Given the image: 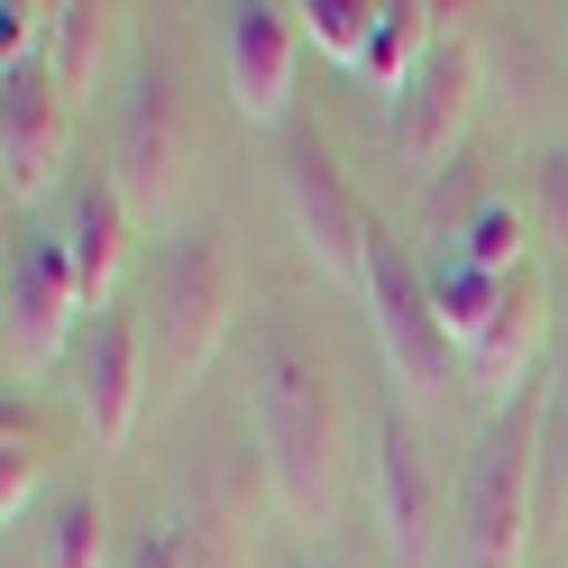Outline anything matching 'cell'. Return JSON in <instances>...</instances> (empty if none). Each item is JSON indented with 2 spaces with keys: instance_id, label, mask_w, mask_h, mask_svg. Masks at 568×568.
I'll list each match as a JSON object with an SVG mask.
<instances>
[{
  "instance_id": "6da1fadb",
  "label": "cell",
  "mask_w": 568,
  "mask_h": 568,
  "mask_svg": "<svg viewBox=\"0 0 568 568\" xmlns=\"http://www.w3.org/2000/svg\"><path fill=\"white\" fill-rule=\"evenodd\" d=\"M257 458H266V495L284 514L331 505V385L284 339L257 348Z\"/></svg>"
},
{
  "instance_id": "7a4b0ae2",
  "label": "cell",
  "mask_w": 568,
  "mask_h": 568,
  "mask_svg": "<svg viewBox=\"0 0 568 568\" xmlns=\"http://www.w3.org/2000/svg\"><path fill=\"white\" fill-rule=\"evenodd\" d=\"M230 303H239V284H230L221 230H184L165 247V266H156V294H148V339H156V376L165 385H193L221 358Z\"/></svg>"
},
{
  "instance_id": "3957f363",
  "label": "cell",
  "mask_w": 568,
  "mask_h": 568,
  "mask_svg": "<svg viewBox=\"0 0 568 568\" xmlns=\"http://www.w3.org/2000/svg\"><path fill=\"white\" fill-rule=\"evenodd\" d=\"M184 174H193V129H184V101H174V74L138 64V83L120 101V138H111V193L129 202V221H165L184 202Z\"/></svg>"
},
{
  "instance_id": "277c9868",
  "label": "cell",
  "mask_w": 568,
  "mask_h": 568,
  "mask_svg": "<svg viewBox=\"0 0 568 568\" xmlns=\"http://www.w3.org/2000/svg\"><path fill=\"white\" fill-rule=\"evenodd\" d=\"M92 303L74 284V257H64V239L47 230H19L10 239V266H0V339H10V367H47L64 348L83 339Z\"/></svg>"
},
{
  "instance_id": "5b68a950",
  "label": "cell",
  "mask_w": 568,
  "mask_h": 568,
  "mask_svg": "<svg viewBox=\"0 0 568 568\" xmlns=\"http://www.w3.org/2000/svg\"><path fill=\"white\" fill-rule=\"evenodd\" d=\"M367 312H376V348H385V367H395L413 395H440V385L458 376V339L440 331V312L432 294H422V266L404 257L395 239H367Z\"/></svg>"
},
{
  "instance_id": "8992f818",
  "label": "cell",
  "mask_w": 568,
  "mask_h": 568,
  "mask_svg": "<svg viewBox=\"0 0 568 568\" xmlns=\"http://www.w3.org/2000/svg\"><path fill=\"white\" fill-rule=\"evenodd\" d=\"M468 559L477 568H523L531 559V404H505V413H495V432L477 440Z\"/></svg>"
},
{
  "instance_id": "52a82bcc",
  "label": "cell",
  "mask_w": 568,
  "mask_h": 568,
  "mask_svg": "<svg viewBox=\"0 0 568 568\" xmlns=\"http://www.w3.org/2000/svg\"><path fill=\"white\" fill-rule=\"evenodd\" d=\"M284 221H294V239H303V257L322 266V275H367V221H358V193H348V174H339V156L322 148V138H294L284 148Z\"/></svg>"
},
{
  "instance_id": "ba28073f",
  "label": "cell",
  "mask_w": 568,
  "mask_h": 568,
  "mask_svg": "<svg viewBox=\"0 0 568 568\" xmlns=\"http://www.w3.org/2000/svg\"><path fill=\"white\" fill-rule=\"evenodd\" d=\"M294 55H303V19L294 10L247 0V10L221 19V83L239 101V120H284L294 111Z\"/></svg>"
},
{
  "instance_id": "9c48e42d",
  "label": "cell",
  "mask_w": 568,
  "mask_h": 568,
  "mask_svg": "<svg viewBox=\"0 0 568 568\" xmlns=\"http://www.w3.org/2000/svg\"><path fill=\"white\" fill-rule=\"evenodd\" d=\"M367 495H376V531H385V568H432V541H440V495H432V468L404 422L376 432V468H367Z\"/></svg>"
},
{
  "instance_id": "30bf717a",
  "label": "cell",
  "mask_w": 568,
  "mask_h": 568,
  "mask_svg": "<svg viewBox=\"0 0 568 568\" xmlns=\"http://www.w3.org/2000/svg\"><path fill=\"white\" fill-rule=\"evenodd\" d=\"M55 174H64V92L47 64H28L0 101V184H10V202H38Z\"/></svg>"
},
{
  "instance_id": "8fae6325",
  "label": "cell",
  "mask_w": 568,
  "mask_h": 568,
  "mask_svg": "<svg viewBox=\"0 0 568 568\" xmlns=\"http://www.w3.org/2000/svg\"><path fill=\"white\" fill-rule=\"evenodd\" d=\"M74 413H83V432L101 449L129 440V422H138V322H120V312H92L83 322V339H74Z\"/></svg>"
},
{
  "instance_id": "7c38bea8",
  "label": "cell",
  "mask_w": 568,
  "mask_h": 568,
  "mask_svg": "<svg viewBox=\"0 0 568 568\" xmlns=\"http://www.w3.org/2000/svg\"><path fill=\"white\" fill-rule=\"evenodd\" d=\"M468 111H477V55L440 38L432 55H422V74L395 92V148H404L413 165H432V156H449V148H458Z\"/></svg>"
},
{
  "instance_id": "4fadbf2b",
  "label": "cell",
  "mask_w": 568,
  "mask_h": 568,
  "mask_svg": "<svg viewBox=\"0 0 568 568\" xmlns=\"http://www.w3.org/2000/svg\"><path fill=\"white\" fill-rule=\"evenodd\" d=\"M422 294H432V312H440V331L458 339V358H468V348L486 339V322L495 312H505V294H514V275H486L468 247H432V257H422Z\"/></svg>"
},
{
  "instance_id": "5bb4252c",
  "label": "cell",
  "mask_w": 568,
  "mask_h": 568,
  "mask_svg": "<svg viewBox=\"0 0 568 568\" xmlns=\"http://www.w3.org/2000/svg\"><path fill=\"white\" fill-rule=\"evenodd\" d=\"M64 257H74L83 303L111 312V284H120V266H129V202H120L111 184L74 202V221H64Z\"/></svg>"
},
{
  "instance_id": "9a60e30c",
  "label": "cell",
  "mask_w": 568,
  "mask_h": 568,
  "mask_svg": "<svg viewBox=\"0 0 568 568\" xmlns=\"http://www.w3.org/2000/svg\"><path fill=\"white\" fill-rule=\"evenodd\" d=\"M541 284L531 275H514V294H505V312L486 322V339L468 348V367H477V385H495V395H514V385L531 376V358H541Z\"/></svg>"
},
{
  "instance_id": "2e32d148",
  "label": "cell",
  "mask_w": 568,
  "mask_h": 568,
  "mask_svg": "<svg viewBox=\"0 0 568 568\" xmlns=\"http://www.w3.org/2000/svg\"><path fill=\"white\" fill-rule=\"evenodd\" d=\"M440 47V10H422V0H395V10L376 19V47H367V64L358 74L376 83V92H404L413 74H422V55Z\"/></svg>"
},
{
  "instance_id": "e0dca14e",
  "label": "cell",
  "mask_w": 568,
  "mask_h": 568,
  "mask_svg": "<svg viewBox=\"0 0 568 568\" xmlns=\"http://www.w3.org/2000/svg\"><path fill=\"white\" fill-rule=\"evenodd\" d=\"M101 47H111V10H55L47 74H55V92H64V101H74V92H92V74H101Z\"/></svg>"
},
{
  "instance_id": "ac0fdd59",
  "label": "cell",
  "mask_w": 568,
  "mask_h": 568,
  "mask_svg": "<svg viewBox=\"0 0 568 568\" xmlns=\"http://www.w3.org/2000/svg\"><path fill=\"white\" fill-rule=\"evenodd\" d=\"M47 568H111V514H101V495H64L47 514Z\"/></svg>"
},
{
  "instance_id": "d6986e66",
  "label": "cell",
  "mask_w": 568,
  "mask_h": 568,
  "mask_svg": "<svg viewBox=\"0 0 568 568\" xmlns=\"http://www.w3.org/2000/svg\"><path fill=\"white\" fill-rule=\"evenodd\" d=\"M303 28H312V47L322 55H339V64H367V47H376V0H312V10H294Z\"/></svg>"
},
{
  "instance_id": "ffe728a7",
  "label": "cell",
  "mask_w": 568,
  "mask_h": 568,
  "mask_svg": "<svg viewBox=\"0 0 568 568\" xmlns=\"http://www.w3.org/2000/svg\"><path fill=\"white\" fill-rule=\"evenodd\" d=\"M38 477H47V440H38V422L10 404V422H0V514H10V523L28 514Z\"/></svg>"
},
{
  "instance_id": "44dd1931",
  "label": "cell",
  "mask_w": 568,
  "mask_h": 568,
  "mask_svg": "<svg viewBox=\"0 0 568 568\" xmlns=\"http://www.w3.org/2000/svg\"><path fill=\"white\" fill-rule=\"evenodd\" d=\"M458 247H468L486 275H523V211L514 202H477L468 230H458Z\"/></svg>"
},
{
  "instance_id": "7402d4cb",
  "label": "cell",
  "mask_w": 568,
  "mask_h": 568,
  "mask_svg": "<svg viewBox=\"0 0 568 568\" xmlns=\"http://www.w3.org/2000/svg\"><path fill=\"white\" fill-rule=\"evenodd\" d=\"M531 221H541L550 239H568V148L541 156V193H531Z\"/></svg>"
},
{
  "instance_id": "603a6c76",
  "label": "cell",
  "mask_w": 568,
  "mask_h": 568,
  "mask_svg": "<svg viewBox=\"0 0 568 568\" xmlns=\"http://www.w3.org/2000/svg\"><path fill=\"white\" fill-rule=\"evenodd\" d=\"M129 568H193V559H184V531H174V523H156L148 541H138V559H129Z\"/></svg>"
}]
</instances>
